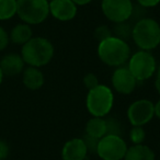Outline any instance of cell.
<instances>
[{
	"label": "cell",
	"mask_w": 160,
	"mask_h": 160,
	"mask_svg": "<svg viewBox=\"0 0 160 160\" xmlns=\"http://www.w3.org/2000/svg\"><path fill=\"white\" fill-rule=\"evenodd\" d=\"M86 134L98 139L104 137L107 135V124L104 118L93 116L91 120L88 121L86 126Z\"/></svg>",
	"instance_id": "2e32d148"
},
{
	"label": "cell",
	"mask_w": 160,
	"mask_h": 160,
	"mask_svg": "<svg viewBox=\"0 0 160 160\" xmlns=\"http://www.w3.org/2000/svg\"><path fill=\"white\" fill-rule=\"evenodd\" d=\"M131 49L127 43L116 36L100 42L98 47V55L104 64L109 66H121L129 58Z\"/></svg>",
	"instance_id": "7a4b0ae2"
},
{
	"label": "cell",
	"mask_w": 160,
	"mask_h": 160,
	"mask_svg": "<svg viewBox=\"0 0 160 160\" xmlns=\"http://www.w3.org/2000/svg\"><path fill=\"white\" fill-rule=\"evenodd\" d=\"M10 38H11L12 42L16 44L24 45L32 38V30L28 24H18L11 31Z\"/></svg>",
	"instance_id": "e0dca14e"
},
{
	"label": "cell",
	"mask_w": 160,
	"mask_h": 160,
	"mask_svg": "<svg viewBox=\"0 0 160 160\" xmlns=\"http://www.w3.org/2000/svg\"><path fill=\"white\" fill-rule=\"evenodd\" d=\"M9 153V146L5 142L0 140V160H5Z\"/></svg>",
	"instance_id": "484cf974"
},
{
	"label": "cell",
	"mask_w": 160,
	"mask_h": 160,
	"mask_svg": "<svg viewBox=\"0 0 160 160\" xmlns=\"http://www.w3.org/2000/svg\"><path fill=\"white\" fill-rule=\"evenodd\" d=\"M17 13V0H0V20H8Z\"/></svg>",
	"instance_id": "ac0fdd59"
},
{
	"label": "cell",
	"mask_w": 160,
	"mask_h": 160,
	"mask_svg": "<svg viewBox=\"0 0 160 160\" xmlns=\"http://www.w3.org/2000/svg\"><path fill=\"white\" fill-rule=\"evenodd\" d=\"M54 55V47L48 40L44 38H32L22 47L24 62L32 67H41L48 64Z\"/></svg>",
	"instance_id": "6da1fadb"
},
{
	"label": "cell",
	"mask_w": 160,
	"mask_h": 160,
	"mask_svg": "<svg viewBox=\"0 0 160 160\" xmlns=\"http://www.w3.org/2000/svg\"><path fill=\"white\" fill-rule=\"evenodd\" d=\"M49 12L59 21L72 20L77 14V5L72 0H52Z\"/></svg>",
	"instance_id": "8fae6325"
},
{
	"label": "cell",
	"mask_w": 160,
	"mask_h": 160,
	"mask_svg": "<svg viewBox=\"0 0 160 160\" xmlns=\"http://www.w3.org/2000/svg\"><path fill=\"white\" fill-rule=\"evenodd\" d=\"M2 76H3V73H2V71H1V68H0V83H1V80H2Z\"/></svg>",
	"instance_id": "4dcf8cb0"
},
{
	"label": "cell",
	"mask_w": 160,
	"mask_h": 160,
	"mask_svg": "<svg viewBox=\"0 0 160 160\" xmlns=\"http://www.w3.org/2000/svg\"><path fill=\"white\" fill-rule=\"evenodd\" d=\"M131 139L135 145L142 144L145 139V132L142 126H134L131 131Z\"/></svg>",
	"instance_id": "44dd1931"
},
{
	"label": "cell",
	"mask_w": 160,
	"mask_h": 160,
	"mask_svg": "<svg viewBox=\"0 0 160 160\" xmlns=\"http://www.w3.org/2000/svg\"><path fill=\"white\" fill-rule=\"evenodd\" d=\"M124 160H155V153L146 145L137 144L127 149Z\"/></svg>",
	"instance_id": "5bb4252c"
},
{
	"label": "cell",
	"mask_w": 160,
	"mask_h": 160,
	"mask_svg": "<svg viewBox=\"0 0 160 160\" xmlns=\"http://www.w3.org/2000/svg\"><path fill=\"white\" fill-rule=\"evenodd\" d=\"M136 78L128 68H118L112 76V83L114 89L123 94H129L136 87Z\"/></svg>",
	"instance_id": "30bf717a"
},
{
	"label": "cell",
	"mask_w": 160,
	"mask_h": 160,
	"mask_svg": "<svg viewBox=\"0 0 160 160\" xmlns=\"http://www.w3.org/2000/svg\"><path fill=\"white\" fill-rule=\"evenodd\" d=\"M105 124H107V135L122 136V125L118 120L114 118H105Z\"/></svg>",
	"instance_id": "ffe728a7"
},
{
	"label": "cell",
	"mask_w": 160,
	"mask_h": 160,
	"mask_svg": "<svg viewBox=\"0 0 160 160\" xmlns=\"http://www.w3.org/2000/svg\"><path fill=\"white\" fill-rule=\"evenodd\" d=\"M133 40L142 51H149L160 45V25L153 19L142 18L133 28Z\"/></svg>",
	"instance_id": "3957f363"
},
{
	"label": "cell",
	"mask_w": 160,
	"mask_h": 160,
	"mask_svg": "<svg viewBox=\"0 0 160 160\" xmlns=\"http://www.w3.org/2000/svg\"><path fill=\"white\" fill-rule=\"evenodd\" d=\"M73 2L76 3V5H79V6H85L87 5V3H89L91 0H72Z\"/></svg>",
	"instance_id": "f1b7e54d"
},
{
	"label": "cell",
	"mask_w": 160,
	"mask_h": 160,
	"mask_svg": "<svg viewBox=\"0 0 160 160\" xmlns=\"http://www.w3.org/2000/svg\"><path fill=\"white\" fill-rule=\"evenodd\" d=\"M133 28L134 27H132L131 23H128L127 21H124V22L116 23V25L113 29V32L116 38L125 41L132 36V34H133Z\"/></svg>",
	"instance_id": "d6986e66"
},
{
	"label": "cell",
	"mask_w": 160,
	"mask_h": 160,
	"mask_svg": "<svg viewBox=\"0 0 160 160\" xmlns=\"http://www.w3.org/2000/svg\"><path fill=\"white\" fill-rule=\"evenodd\" d=\"M127 115L133 126H142L155 115V105L149 100L135 101L128 108Z\"/></svg>",
	"instance_id": "9c48e42d"
},
{
	"label": "cell",
	"mask_w": 160,
	"mask_h": 160,
	"mask_svg": "<svg viewBox=\"0 0 160 160\" xmlns=\"http://www.w3.org/2000/svg\"><path fill=\"white\" fill-rule=\"evenodd\" d=\"M51 1H52V0H51Z\"/></svg>",
	"instance_id": "1f68e13d"
},
{
	"label": "cell",
	"mask_w": 160,
	"mask_h": 160,
	"mask_svg": "<svg viewBox=\"0 0 160 160\" xmlns=\"http://www.w3.org/2000/svg\"><path fill=\"white\" fill-rule=\"evenodd\" d=\"M17 13L29 24H38L47 18L49 3L47 0H17Z\"/></svg>",
	"instance_id": "5b68a950"
},
{
	"label": "cell",
	"mask_w": 160,
	"mask_h": 160,
	"mask_svg": "<svg viewBox=\"0 0 160 160\" xmlns=\"http://www.w3.org/2000/svg\"><path fill=\"white\" fill-rule=\"evenodd\" d=\"M88 149L82 138H73L62 147V160H85Z\"/></svg>",
	"instance_id": "7c38bea8"
},
{
	"label": "cell",
	"mask_w": 160,
	"mask_h": 160,
	"mask_svg": "<svg viewBox=\"0 0 160 160\" xmlns=\"http://www.w3.org/2000/svg\"><path fill=\"white\" fill-rule=\"evenodd\" d=\"M24 67V60L21 56L17 54H10L1 59L0 62V68L3 75L7 76H16L19 75L23 70Z\"/></svg>",
	"instance_id": "4fadbf2b"
},
{
	"label": "cell",
	"mask_w": 160,
	"mask_h": 160,
	"mask_svg": "<svg viewBox=\"0 0 160 160\" xmlns=\"http://www.w3.org/2000/svg\"><path fill=\"white\" fill-rule=\"evenodd\" d=\"M83 142H85L86 144V147H87L88 149V152H97V148H98V144H99V140L98 138H94V137H91V136L87 135L86 134V136L82 138Z\"/></svg>",
	"instance_id": "603a6c76"
},
{
	"label": "cell",
	"mask_w": 160,
	"mask_h": 160,
	"mask_svg": "<svg viewBox=\"0 0 160 160\" xmlns=\"http://www.w3.org/2000/svg\"><path fill=\"white\" fill-rule=\"evenodd\" d=\"M94 36H96V38L99 42H102V41L109 38L110 36H112V32L108 27L101 25V27L97 28V30L94 31Z\"/></svg>",
	"instance_id": "7402d4cb"
},
{
	"label": "cell",
	"mask_w": 160,
	"mask_h": 160,
	"mask_svg": "<svg viewBox=\"0 0 160 160\" xmlns=\"http://www.w3.org/2000/svg\"><path fill=\"white\" fill-rule=\"evenodd\" d=\"M83 82H85V86L89 90L93 89L97 86H99L98 78H97L96 75H93V73H88V75H86V77L83 78Z\"/></svg>",
	"instance_id": "cb8c5ba5"
},
{
	"label": "cell",
	"mask_w": 160,
	"mask_h": 160,
	"mask_svg": "<svg viewBox=\"0 0 160 160\" xmlns=\"http://www.w3.org/2000/svg\"><path fill=\"white\" fill-rule=\"evenodd\" d=\"M127 150L126 142L121 136L105 135L99 140L97 153L103 160H121Z\"/></svg>",
	"instance_id": "8992f818"
},
{
	"label": "cell",
	"mask_w": 160,
	"mask_h": 160,
	"mask_svg": "<svg viewBox=\"0 0 160 160\" xmlns=\"http://www.w3.org/2000/svg\"><path fill=\"white\" fill-rule=\"evenodd\" d=\"M137 1L142 8L155 7V6H157L160 2V0H137Z\"/></svg>",
	"instance_id": "4316f807"
},
{
	"label": "cell",
	"mask_w": 160,
	"mask_h": 160,
	"mask_svg": "<svg viewBox=\"0 0 160 160\" xmlns=\"http://www.w3.org/2000/svg\"><path fill=\"white\" fill-rule=\"evenodd\" d=\"M23 83L29 89L38 90L44 83V76L36 67H30L23 73Z\"/></svg>",
	"instance_id": "9a60e30c"
},
{
	"label": "cell",
	"mask_w": 160,
	"mask_h": 160,
	"mask_svg": "<svg viewBox=\"0 0 160 160\" xmlns=\"http://www.w3.org/2000/svg\"><path fill=\"white\" fill-rule=\"evenodd\" d=\"M8 43H9V36H8L7 32L2 28H0V51L6 48Z\"/></svg>",
	"instance_id": "d4e9b609"
},
{
	"label": "cell",
	"mask_w": 160,
	"mask_h": 160,
	"mask_svg": "<svg viewBox=\"0 0 160 160\" xmlns=\"http://www.w3.org/2000/svg\"><path fill=\"white\" fill-rule=\"evenodd\" d=\"M128 69L136 80L149 79L156 70L155 57L147 51L137 52L132 56L128 64Z\"/></svg>",
	"instance_id": "52a82bcc"
},
{
	"label": "cell",
	"mask_w": 160,
	"mask_h": 160,
	"mask_svg": "<svg viewBox=\"0 0 160 160\" xmlns=\"http://www.w3.org/2000/svg\"><path fill=\"white\" fill-rule=\"evenodd\" d=\"M131 0H102V11L112 22L120 23L127 21L133 13Z\"/></svg>",
	"instance_id": "ba28073f"
},
{
	"label": "cell",
	"mask_w": 160,
	"mask_h": 160,
	"mask_svg": "<svg viewBox=\"0 0 160 160\" xmlns=\"http://www.w3.org/2000/svg\"><path fill=\"white\" fill-rule=\"evenodd\" d=\"M113 93L107 86L99 85L89 90L87 96V109L93 116L103 118L113 107Z\"/></svg>",
	"instance_id": "277c9868"
},
{
	"label": "cell",
	"mask_w": 160,
	"mask_h": 160,
	"mask_svg": "<svg viewBox=\"0 0 160 160\" xmlns=\"http://www.w3.org/2000/svg\"><path fill=\"white\" fill-rule=\"evenodd\" d=\"M155 115H157L160 118V100L157 102V104L155 105Z\"/></svg>",
	"instance_id": "f546056e"
},
{
	"label": "cell",
	"mask_w": 160,
	"mask_h": 160,
	"mask_svg": "<svg viewBox=\"0 0 160 160\" xmlns=\"http://www.w3.org/2000/svg\"><path fill=\"white\" fill-rule=\"evenodd\" d=\"M156 89H157V91L160 93V67L159 69H158V72H157V77H156Z\"/></svg>",
	"instance_id": "83f0119b"
}]
</instances>
